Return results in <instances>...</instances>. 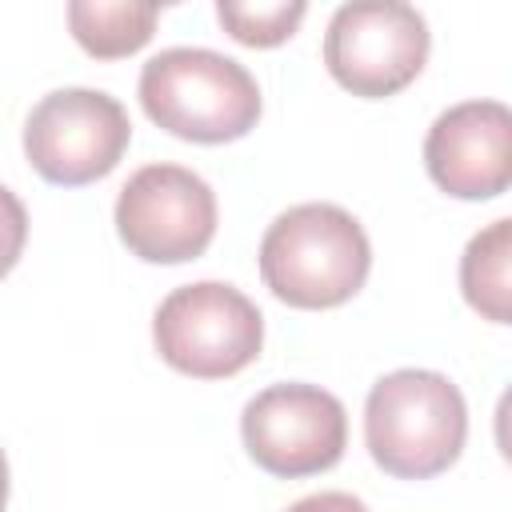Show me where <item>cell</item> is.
<instances>
[{
	"label": "cell",
	"instance_id": "cell-1",
	"mask_svg": "<svg viewBox=\"0 0 512 512\" xmlns=\"http://www.w3.org/2000/svg\"><path fill=\"white\" fill-rule=\"evenodd\" d=\"M368 268V232L340 204H296L280 212L260 240V276L288 308H340L364 288Z\"/></svg>",
	"mask_w": 512,
	"mask_h": 512
},
{
	"label": "cell",
	"instance_id": "cell-2",
	"mask_svg": "<svg viewBox=\"0 0 512 512\" xmlns=\"http://www.w3.org/2000/svg\"><path fill=\"white\" fill-rule=\"evenodd\" d=\"M468 440L460 388L432 368H396L364 400V444L376 468L396 480H432L448 472Z\"/></svg>",
	"mask_w": 512,
	"mask_h": 512
},
{
	"label": "cell",
	"instance_id": "cell-3",
	"mask_svg": "<svg viewBox=\"0 0 512 512\" xmlns=\"http://www.w3.org/2000/svg\"><path fill=\"white\" fill-rule=\"evenodd\" d=\"M140 104L152 124L192 144H228L256 128V76L212 48H164L140 68Z\"/></svg>",
	"mask_w": 512,
	"mask_h": 512
},
{
	"label": "cell",
	"instance_id": "cell-4",
	"mask_svg": "<svg viewBox=\"0 0 512 512\" xmlns=\"http://www.w3.org/2000/svg\"><path fill=\"white\" fill-rule=\"evenodd\" d=\"M152 340L168 368L192 380H224L260 356L264 316L240 288L224 280H196L160 300Z\"/></svg>",
	"mask_w": 512,
	"mask_h": 512
},
{
	"label": "cell",
	"instance_id": "cell-5",
	"mask_svg": "<svg viewBox=\"0 0 512 512\" xmlns=\"http://www.w3.org/2000/svg\"><path fill=\"white\" fill-rule=\"evenodd\" d=\"M428 20L404 0L340 4L324 32L328 76L360 100H384L408 88L428 64Z\"/></svg>",
	"mask_w": 512,
	"mask_h": 512
},
{
	"label": "cell",
	"instance_id": "cell-6",
	"mask_svg": "<svg viewBox=\"0 0 512 512\" xmlns=\"http://www.w3.org/2000/svg\"><path fill=\"white\" fill-rule=\"evenodd\" d=\"M128 140L132 120L124 104L100 88H56L24 120L28 164L60 188L104 180L128 152Z\"/></svg>",
	"mask_w": 512,
	"mask_h": 512
},
{
	"label": "cell",
	"instance_id": "cell-7",
	"mask_svg": "<svg viewBox=\"0 0 512 512\" xmlns=\"http://www.w3.org/2000/svg\"><path fill=\"white\" fill-rule=\"evenodd\" d=\"M240 440L268 476H316L340 464L348 448V412L320 384H272L244 404Z\"/></svg>",
	"mask_w": 512,
	"mask_h": 512
},
{
	"label": "cell",
	"instance_id": "cell-8",
	"mask_svg": "<svg viewBox=\"0 0 512 512\" xmlns=\"http://www.w3.org/2000/svg\"><path fill=\"white\" fill-rule=\"evenodd\" d=\"M116 232L144 264H184L216 236V192L184 164H144L116 196Z\"/></svg>",
	"mask_w": 512,
	"mask_h": 512
},
{
	"label": "cell",
	"instance_id": "cell-9",
	"mask_svg": "<svg viewBox=\"0 0 512 512\" xmlns=\"http://www.w3.org/2000/svg\"><path fill=\"white\" fill-rule=\"evenodd\" d=\"M432 184L456 200H492L512 184V112L500 100H460L424 136Z\"/></svg>",
	"mask_w": 512,
	"mask_h": 512
},
{
	"label": "cell",
	"instance_id": "cell-10",
	"mask_svg": "<svg viewBox=\"0 0 512 512\" xmlns=\"http://www.w3.org/2000/svg\"><path fill=\"white\" fill-rule=\"evenodd\" d=\"M160 4L152 0H72L68 28L76 44L96 60H120L140 52L156 32Z\"/></svg>",
	"mask_w": 512,
	"mask_h": 512
},
{
	"label": "cell",
	"instance_id": "cell-11",
	"mask_svg": "<svg viewBox=\"0 0 512 512\" xmlns=\"http://www.w3.org/2000/svg\"><path fill=\"white\" fill-rule=\"evenodd\" d=\"M508 268H512V220H492L484 232L468 240L460 256V292L492 324H508L512 316Z\"/></svg>",
	"mask_w": 512,
	"mask_h": 512
},
{
	"label": "cell",
	"instance_id": "cell-12",
	"mask_svg": "<svg viewBox=\"0 0 512 512\" xmlns=\"http://www.w3.org/2000/svg\"><path fill=\"white\" fill-rule=\"evenodd\" d=\"M308 4L304 0H272V4H252V0H216V20L224 24V32L236 44L248 48H276L284 44L300 20H304Z\"/></svg>",
	"mask_w": 512,
	"mask_h": 512
},
{
	"label": "cell",
	"instance_id": "cell-13",
	"mask_svg": "<svg viewBox=\"0 0 512 512\" xmlns=\"http://www.w3.org/2000/svg\"><path fill=\"white\" fill-rule=\"evenodd\" d=\"M24 244H28V212L20 196L0 184V280L16 268Z\"/></svg>",
	"mask_w": 512,
	"mask_h": 512
},
{
	"label": "cell",
	"instance_id": "cell-14",
	"mask_svg": "<svg viewBox=\"0 0 512 512\" xmlns=\"http://www.w3.org/2000/svg\"><path fill=\"white\" fill-rule=\"evenodd\" d=\"M288 512H368V504L352 492H312V496L296 500Z\"/></svg>",
	"mask_w": 512,
	"mask_h": 512
},
{
	"label": "cell",
	"instance_id": "cell-15",
	"mask_svg": "<svg viewBox=\"0 0 512 512\" xmlns=\"http://www.w3.org/2000/svg\"><path fill=\"white\" fill-rule=\"evenodd\" d=\"M8 504V460H4V448H0V512Z\"/></svg>",
	"mask_w": 512,
	"mask_h": 512
}]
</instances>
